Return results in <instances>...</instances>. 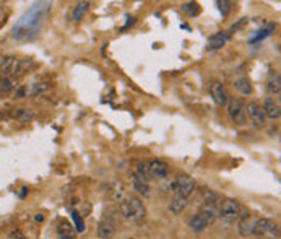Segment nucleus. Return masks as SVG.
I'll use <instances>...</instances> for the list:
<instances>
[{
	"label": "nucleus",
	"instance_id": "f257e3e1",
	"mask_svg": "<svg viewBox=\"0 0 281 239\" xmlns=\"http://www.w3.org/2000/svg\"><path fill=\"white\" fill-rule=\"evenodd\" d=\"M119 212L129 223H140L147 217V208L138 197H125L120 200Z\"/></svg>",
	"mask_w": 281,
	"mask_h": 239
},
{
	"label": "nucleus",
	"instance_id": "f03ea898",
	"mask_svg": "<svg viewBox=\"0 0 281 239\" xmlns=\"http://www.w3.org/2000/svg\"><path fill=\"white\" fill-rule=\"evenodd\" d=\"M241 213H242L241 203L234 199H223L220 207H218V218H220L226 226L234 224L237 219L241 218Z\"/></svg>",
	"mask_w": 281,
	"mask_h": 239
},
{
	"label": "nucleus",
	"instance_id": "7ed1b4c3",
	"mask_svg": "<svg viewBox=\"0 0 281 239\" xmlns=\"http://www.w3.org/2000/svg\"><path fill=\"white\" fill-rule=\"evenodd\" d=\"M252 234L257 238H268V239H278L280 229L273 219L270 218H257L252 223Z\"/></svg>",
	"mask_w": 281,
	"mask_h": 239
},
{
	"label": "nucleus",
	"instance_id": "20e7f679",
	"mask_svg": "<svg viewBox=\"0 0 281 239\" xmlns=\"http://www.w3.org/2000/svg\"><path fill=\"white\" fill-rule=\"evenodd\" d=\"M174 187V195H179V197L188 199L193 194V190L197 189V182L192 176L188 174H179L176 180L172 184Z\"/></svg>",
	"mask_w": 281,
	"mask_h": 239
},
{
	"label": "nucleus",
	"instance_id": "39448f33",
	"mask_svg": "<svg viewBox=\"0 0 281 239\" xmlns=\"http://www.w3.org/2000/svg\"><path fill=\"white\" fill-rule=\"evenodd\" d=\"M244 116L250 120V124L255 127V129H262L265 125V112L262 109V104L257 101H249L247 104H244Z\"/></svg>",
	"mask_w": 281,
	"mask_h": 239
},
{
	"label": "nucleus",
	"instance_id": "423d86ee",
	"mask_svg": "<svg viewBox=\"0 0 281 239\" xmlns=\"http://www.w3.org/2000/svg\"><path fill=\"white\" fill-rule=\"evenodd\" d=\"M226 109L227 114H229L231 120L237 125H244L245 124V116H244V101L241 98H231L226 102Z\"/></svg>",
	"mask_w": 281,
	"mask_h": 239
},
{
	"label": "nucleus",
	"instance_id": "0eeeda50",
	"mask_svg": "<svg viewBox=\"0 0 281 239\" xmlns=\"http://www.w3.org/2000/svg\"><path fill=\"white\" fill-rule=\"evenodd\" d=\"M21 72V60L13 56H7L0 60V75L3 77H17Z\"/></svg>",
	"mask_w": 281,
	"mask_h": 239
},
{
	"label": "nucleus",
	"instance_id": "6e6552de",
	"mask_svg": "<svg viewBox=\"0 0 281 239\" xmlns=\"http://www.w3.org/2000/svg\"><path fill=\"white\" fill-rule=\"evenodd\" d=\"M115 234V219L112 215H106L98 224V238L111 239Z\"/></svg>",
	"mask_w": 281,
	"mask_h": 239
},
{
	"label": "nucleus",
	"instance_id": "1a4fd4ad",
	"mask_svg": "<svg viewBox=\"0 0 281 239\" xmlns=\"http://www.w3.org/2000/svg\"><path fill=\"white\" fill-rule=\"evenodd\" d=\"M210 95L213 98V101H215L216 104L221 106V107L226 106L227 100H229V95H227L225 85H223L221 81H218V80L210 83Z\"/></svg>",
	"mask_w": 281,
	"mask_h": 239
},
{
	"label": "nucleus",
	"instance_id": "9d476101",
	"mask_svg": "<svg viewBox=\"0 0 281 239\" xmlns=\"http://www.w3.org/2000/svg\"><path fill=\"white\" fill-rule=\"evenodd\" d=\"M148 171L151 179H166L169 176V168L168 164L161 159H153L148 163Z\"/></svg>",
	"mask_w": 281,
	"mask_h": 239
},
{
	"label": "nucleus",
	"instance_id": "9b49d317",
	"mask_svg": "<svg viewBox=\"0 0 281 239\" xmlns=\"http://www.w3.org/2000/svg\"><path fill=\"white\" fill-rule=\"evenodd\" d=\"M262 109H263V112H265V117H268V119H271V120L280 119L281 107H280V104H278V101H275L273 98H265Z\"/></svg>",
	"mask_w": 281,
	"mask_h": 239
},
{
	"label": "nucleus",
	"instance_id": "f8f14e48",
	"mask_svg": "<svg viewBox=\"0 0 281 239\" xmlns=\"http://www.w3.org/2000/svg\"><path fill=\"white\" fill-rule=\"evenodd\" d=\"M198 215L205 219L206 224H213L216 221L218 218V205L215 203H203V207L200 208V212H198Z\"/></svg>",
	"mask_w": 281,
	"mask_h": 239
},
{
	"label": "nucleus",
	"instance_id": "ddd939ff",
	"mask_svg": "<svg viewBox=\"0 0 281 239\" xmlns=\"http://www.w3.org/2000/svg\"><path fill=\"white\" fill-rule=\"evenodd\" d=\"M57 236L60 239H75L76 238V231H75V226L72 224L70 221H60L57 224Z\"/></svg>",
	"mask_w": 281,
	"mask_h": 239
},
{
	"label": "nucleus",
	"instance_id": "4468645a",
	"mask_svg": "<svg viewBox=\"0 0 281 239\" xmlns=\"http://www.w3.org/2000/svg\"><path fill=\"white\" fill-rule=\"evenodd\" d=\"M232 86H234V90L237 93H241V95H244V96H249V95H252V91H254V88H252V81L249 80V77L236 78L234 83H232Z\"/></svg>",
	"mask_w": 281,
	"mask_h": 239
},
{
	"label": "nucleus",
	"instance_id": "2eb2a0df",
	"mask_svg": "<svg viewBox=\"0 0 281 239\" xmlns=\"http://www.w3.org/2000/svg\"><path fill=\"white\" fill-rule=\"evenodd\" d=\"M231 39V33H216L208 39V49L210 51H215V49H220L223 47L225 44Z\"/></svg>",
	"mask_w": 281,
	"mask_h": 239
},
{
	"label": "nucleus",
	"instance_id": "dca6fc26",
	"mask_svg": "<svg viewBox=\"0 0 281 239\" xmlns=\"http://www.w3.org/2000/svg\"><path fill=\"white\" fill-rule=\"evenodd\" d=\"M237 231H239L242 238H247L252 234V221H250L249 213L241 215V218L237 219Z\"/></svg>",
	"mask_w": 281,
	"mask_h": 239
},
{
	"label": "nucleus",
	"instance_id": "f3484780",
	"mask_svg": "<svg viewBox=\"0 0 281 239\" xmlns=\"http://www.w3.org/2000/svg\"><path fill=\"white\" fill-rule=\"evenodd\" d=\"M187 199H184V197H179V195H174L172 200L169 202V212H171L172 215H181L184 210H186L187 207Z\"/></svg>",
	"mask_w": 281,
	"mask_h": 239
},
{
	"label": "nucleus",
	"instance_id": "a211bd4d",
	"mask_svg": "<svg viewBox=\"0 0 281 239\" xmlns=\"http://www.w3.org/2000/svg\"><path fill=\"white\" fill-rule=\"evenodd\" d=\"M132 184H133V189L135 192L143 195V197H150L151 195V189H150V182L147 180H142L137 176H132Z\"/></svg>",
	"mask_w": 281,
	"mask_h": 239
},
{
	"label": "nucleus",
	"instance_id": "6ab92c4d",
	"mask_svg": "<svg viewBox=\"0 0 281 239\" xmlns=\"http://www.w3.org/2000/svg\"><path fill=\"white\" fill-rule=\"evenodd\" d=\"M266 90H268L270 95L280 96V93H281V77H280V73H273V75L268 78V81H266Z\"/></svg>",
	"mask_w": 281,
	"mask_h": 239
},
{
	"label": "nucleus",
	"instance_id": "aec40b11",
	"mask_svg": "<svg viewBox=\"0 0 281 239\" xmlns=\"http://www.w3.org/2000/svg\"><path fill=\"white\" fill-rule=\"evenodd\" d=\"M88 10H90V2H78L75 5L74 12H72V21H76V23L81 21Z\"/></svg>",
	"mask_w": 281,
	"mask_h": 239
},
{
	"label": "nucleus",
	"instance_id": "412c9836",
	"mask_svg": "<svg viewBox=\"0 0 281 239\" xmlns=\"http://www.w3.org/2000/svg\"><path fill=\"white\" fill-rule=\"evenodd\" d=\"M188 226L192 228V231H195V233H202V231H205V229L208 228V224L205 223V219H203L200 215H193V217L190 218V221H188Z\"/></svg>",
	"mask_w": 281,
	"mask_h": 239
},
{
	"label": "nucleus",
	"instance_id": "4be33fe9",
	"mask_svg": "<svg viewBox=\"0 0 281 239\" xmlns=\"http://www.w3.org/2000/svg\"><path fill=\"white\" fill-rule=\"evenodd\" d=\"M18 78L17 77H3L0 80V91L2 93H10L18 86Z\"/></svg>",
	"mask_w": 281,
	"mask_h": 239
},
{
	"label": "nucleus",
	"instance_id": "5701e85b",
	"mask_svg": "<svg viewBox=\"0 0 281 239\" xmlns=\"http://www.w3.org/2000/svg\"><path fill=\"white\" fill-rule=\"evenodd\" d=\"M133 176H137V178H140L142 180H147V182H150V180H151V176H150V171H148V164H147V163H138L137 168H135Z\"/></svg>",
	"mask_w": 281,
	"mask_h": 239
},
{
	"label": "nucleus",
	"instance_id": "b1692460",
	"mask_svg": "<svg viewBox=\"0 0 281 239\" xmlns=\"http://www.w3.org/2000/svg\"><path fill=\"white\" fill-rule=\"evenodd\" d=\"M13 117H15L17 120H20V122H30V120H33L35 114H33L31 109L21 107V109H17L15 112H13Z\"/></svg>",
	"mask_w": 281,
	"mask_h": 239
},
{
	"label": "nucleus",
	"instance_id": "393cba45",
	"mask_svg": "<svg viewBox=\"0 0 281 239\" xmlns=\"http://www.w3.org/2000/svg\"><path fill=\"white\" fill-rule=\"evenodd\" d=\"M202 197H203V200H205V203L218 205V202H220V195H218L216 192H213V190L208 189V187H202Z\"/></svg>",
	"mask_w": 281,
	"mask_h": 239
},
{
	"label": "nucleus",
	"instance_id": "a878e982",
	"mask_svg": "<svg viewBox=\"0 0 281 239\" xmlns=\"http://www.w3.org/2000/svg\"><path fill=\"white\" fill-rule=\"evenodd\" d=\"M182 12L188 15V17H197L198 13H200V5H198L197 2H186L182 3Z\"/></svg>",
	"mask_w": 281,
	"mask_h": 239
},
{
	"label": "nucleus",
	"instance_id": "bb28decb",
	"mask_svg": "<svg viewBox=\"0 0 281 239\" xmlns=\"http://www.w3.org/2000/svg\"><path fill=\"white\" fill-rule=\"evenodd\" d=\"M51 90V83L47 81H41V83H35V85L31 86L30 90V95H41V93H46Z\"/></svg>",
	"mask_w": 281,
	"mask_h": 239
},
{
	"label": "nucleus",
	"instance_id": "cd10ccee",
	"mask_svg": "<svg viewBox=\"0 0 281 239\" xmlns=\"http://www.w3.org/2000/svg\"><path fill=\"white\" fill-rule=\"evenodd\" d=\"M72 218H74V221H75V231L83 233L85 231V221H83V218H81V215L76 212V210H72Z\"/></svg>",
	"mask_w": 281,
	"mask_h": 239
},
{
	"label": "nucleus",
	"instance_id": "c85d7f7f",
	"mask_svg": "<svg viewBox=\"0 0 281 239\" xmlns=\"http://www.w3.org/2000/svg\"><path fill=\"white\" fill-rule=\"evenodd\" d=\"M216 5H218V8H220V12H221L223 17H227V15H229V12H231V2H227V0H218Z\"/></svg>",
	"mask_w": 281,
	"mask_h": 239
},
{
	"label": "nucleus",
	"instance_id": "c756f323",
	"mask_svg": "<svg viewBox=\"0 0 281 239\" xmlns=\"http://www.w3.org/2000/svg\"><path fill=\"white\" fill-rule=\"evenodd\" d=\"M273 24H270V26L268 28H265V29H262V31H259L260 34H257V36L255 38H252L250 39V42H257V41H260V39H263V38H266V36H270V31H273Z\"/></svg>",
	"mask_w": 281,
	"mask_h": 239
},
{
	"label": "nucleus",
	"instance_id": "7c9ffc66",
	"mask_svg": "<svg viewBox=\"0 0 281 239\" xmlns=\"http://www.w3.org/2000/svg\"><path fill=\"white\" fill-rule=\"evenodd\" d=\"M8 239H25V236H23V233L21 231H12L10 234H8Z\"/></svg>",
	"mask_w": 281,
	"mask_h": 239
},
{
	"label": "nucleus",
	"instance_id": "2f4dec72",
	"mask_svg": "<svg viewBox=\"0 0 281 239\" xmlns=\"http://www.w3.org/2000/svg\"><path fill=\"white\" fill-rule=\"evenodd\" d=\"M35 219H36V221L37 223H42V221H44V215H36V217H35Z\"/></svg>",
	"mask_w": 281,
	"mask_h": 239
},
{
	"label": "nucleus",
	"instance_id": "473e14b6",
	"mask_svg": "<svg viewBox=\"0 0 281 239\" xmlns=\"http://www.w3.org/2000/svg\"><path fill=\"white\" fill-rule=\"evenodd\" d=\"M23 190H21V192H20V197H25V195H26V192H28V189L26 187H21Z\"/></svg>",
	"mask_w": 281,
	"mask_h": 239
}]
</instances>
